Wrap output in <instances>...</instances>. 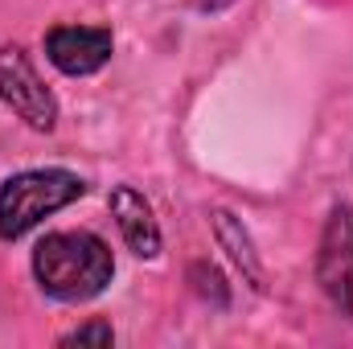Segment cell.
I'll return each mask as SVG.
<instances>
[{
	"mask_svg": "<svg viewBox=\"0 0 353 349\" xmlns=\"http://www.w3.org/2000/svg\"><path fill=\"white\" fill-rule=\"evenodd\" d=\"M115 275L111 247L90 230H54L33 247V279L58 304H87Z\"/></svg>",
	"mask_w": 353,
	"mask_h": 349,
	"instance_id": "6da1fadb",
	"label": "cell"
},
{
	"mask_svg": "<svg viewBox=\"0 0 353 349\" xmlns=\"http://www.w3.org/2000/svg\"><path fill=\"white\" fill-rule=\"evenodd\" d=\"M87 193V181L74 169H25L0 185V239L17 243L50 214L66 210Z\"/></svg>",
	"mask_w": 353,
	"mask_h": 349,
	"instance_id": "7a4b0ae2",
	"label": "cell"
},
{
	"mask_svg": "<svg viewBox=\"0 0 353 349\" xmlns=\"http://www.w3.org/2000/svg\"><path fill=\"white\" fill-rule=\"evenodd\" d=\"M316 283L325 292V300L353 321V210L345 201H337L325 218L321 243H316Z\"/></svg>",
	"mask_w": 353,
	"mask_h": 349,
	"instance_id": "3957f363",
	"label": "cell"
},
{
	"mask_svg": "<svg viewBox=\"0 0 353 349\" xmlns=\"http://www.w3.org/2000/svg\"><path fill=\"white\" fill-rule=\"evenodd\" d=\"M0 103L17 119H25L33 132H54V123H58V99L41 83L33 58L21 46L0 50Z\"/></svg>",
	"mask_w": 353,
	"mask_h": 349,
	"instance_id": "277c9868",
	"label": "cell"
},
{
	"mask_svg": "<svg viewBox=\"0 0 353 349\" xmlns=\"http://www.w3.org/2000/svg\"><path fill=\"white\" fill-rule=\"evenodd\" d=\"M111 50H115V37L103 25H54L46 33V58L70 79L99 74L111 62Z\"/></svg>",
	"mask_w": 353,
	"mask_h": 349,
	"instance_id": "5b68a950",
	"label": "cell"
},
{
	"mask_svg": "<svg viewBox=\"0 0 353 349\" xmlns=\"http://www.w3.org/2000/svg\"><path fill=\"white\" fill-rule=\"evenodd\" d=\"M111 218H115V226H119V235H123L132 255H140V259H157L161 255V247H165L161 222H157L148 197L136 185H115L111 189Z\"/></svg>",
	"mask_w": 353,
	"mask_h": 349,
	"instance_id": "8992f818",
	"label": "cell"
},
{
	"mask_svg": "<svg viewBox=\"0 0 353 349\" xmlns=\"http://www.w3.org/2000/svg\"><path fill=\"white\" fill-rule=\"evenodd\" d=\"M210 230H214V239H218V247L226 251V259L234 263V271L243 275V283H251L255 292H263V259H259V251H255V239H251V230L243 226V218L234 214V210H226V206H218L214 214H210Z\"/></svg>",
	"mask_w": 353,
	"mask_h": 349,
	"instance_id": "52a82bcc",
	"label": "cell"
},
{
	"mask_svg": "<svg viewBox=\"0 0 353 349\" xmlns=\"http://www.w3.org/2000/svg\"><path fill=\"white\" fill-rule=\"evenodd\" d=\"M189 279H193V288H197L201 300H214V308H226L230 304V288H226L222 271H214L210 263H193L189 267Z\"/></svg>",
	"mask_w": 353,
	"mask_h": 349,
	"instance_id": "ba28073f",
	"label": "cell"
},
{
	"mask_svg": "<svg viewBox=\"0 0 353 349\" xmlns=\"http://www.w3.org/2000/svg\"><path fill=\"white\" fill-rule=\"evenodd\" d=\"M111 341H115V329H111L107 321H90V325L70 329L58 346H111Z\"/></svg>",
	"mask_w": 353,
	"mask_h": 349,
	"instance_id": "9c48e42d",
	"label": "cell"
},
{
	"mask_svg": "<svg viewBox=\"0 0 353 349\" xmlns=\"http://www.w3.org/2000/svg\"><path fill=\"white\" fill-rule=\"evenodd\" d=\"M222 4H230V0H214V8H222Z\"/></svg>",
	"mask_w": 353,
	"mask_h": 349,
	"instance_id": "30bf717a",
	"label": "cell"
}]
</instances>
